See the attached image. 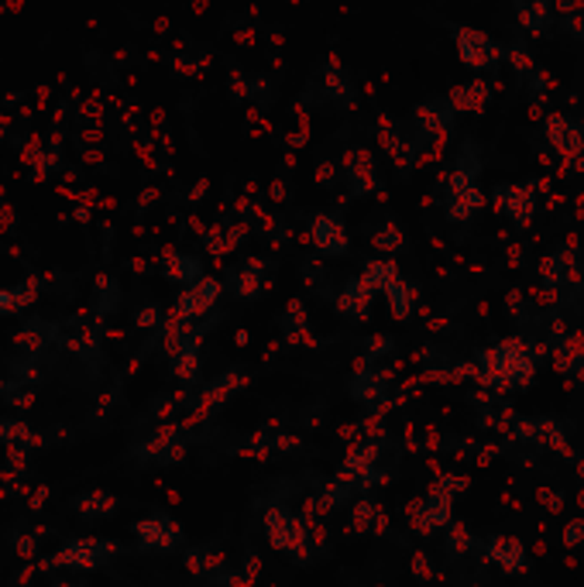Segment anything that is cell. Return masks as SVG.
Returning a JSON list of instances; mask_svg holds the SVG:
<instances>
[{"mask_svg":"<svg viewBox=\"0 0 584 587\" xmlns=\"http://www.w3.org/2000/svg\"><path fill=\"white\" fill-rule=\"evenodd\" d=\"M495 206L513 220L516 227H530V220L536 216V200H540V182L526 179V182H505V186H495L492 193Z\"/></svg>","mask_w":584,"mask_h":587,"instance_id":"obj_1","label":"cell"},{"mask_svg":"<svg viewBox=\"0 0 584 587\" xmlns=\"http://www.w3.org/2000/svg\"><path fill=\"white\" fill-rule=\"evenodd\" d=\"M454 45H457V55L467 69H479V72H489L502 62V45L492 39V34L479 31V28H457L454 31Z\"/></svg>","mask_w":584,"mask_h":587,"instance_id":"obj_2","label":"cell"},{"mask_svg":"<svg viewBox=\"0 0 584 587\" xmlns=\"http://www.w3.org/2000/svg\"><path fill=\"white\" fill-rule=\"evenodd\" d=\"M543 134H546V144H551L557 159H564V162H577V159L584 155V128H581L574 118L561 114V110H554V114H546V121H543Z\"/></svg>","mask_w":584,"mask_h":587,"instance_id":"obj_3","label":"cell"},{"mask_svg":"<svg viewBox=\"0 0 584 587\" xmlns=\"http://www.w3.org/2000/svg\"><path fill=\"white\" fill-rule=\"evenodd\" d=\"M513 8L526 39H551L554 34V24H557L554 0H513Z\"/></svg>","mask_w":584,"mask_h":587,"instance_id":"obj_4","label":"cell"},{"mask_svg":"<svg viewBox=\"0 0 584 587\" xmlns=\"http://www.w3.org/2000/svg\"><path fill=\"white\" fill-rule=\"evenodd\" d=\"M416 121H420L423 134H444L454 124V107L447 100H430L416 110Z\"/></svg>","mask_w":584,"mask_h":587,"instance_id":"obj_5","label":"cell"},{"mask_svg":"<svg viewBox=\"0 0 584 587\" xmlns=\"http://www.w3.org/2000/svg\"><path fill=\"white\" fill-rule=\"evenodd\" d=\"M489 100H492V93H489L485 80H471V83L457 87V90L447 97V103L454 107V114H461V110H471V114H482V110L489 107Z\"/></svg>","mask_w":584,"mask_h":587,"instance_id":"obj_6","label":"cell"},{"mask_svg":"<svg viewBox=\"0 0 584 587\" xmlns=\"http://www.w3.org/2000/svg\"><path fill=\"white\" fill-rule=\"evenodd\" d=\"M492 557L505 570H523V546L516 539H492Z\"/></svg>","mask_w":584,"mask_h":587,"instance_id":"obj_7","label":"cell"},{"mask_svg":"<svg viewBox=\"0 0 584 587\" xmlns=\"http://www.w3.org/2000/svg\"><path fill=\"white\" fill-rule=\"evenodd\" d=\"M502 59L505 62H513L516 65V72H520V77H530V72L536 69V62H533V55L523 49V45H509L505 52H502Z\"/></svg>","mask_w":584,"mask_h":587,"instance_id":"obj_8","label":"cell"}]
</instances>
